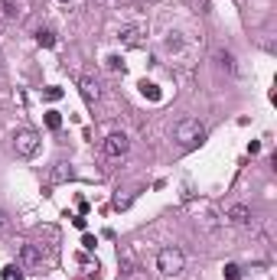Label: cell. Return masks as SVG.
<instances>
[{
    "mask_svg": "<svg viewBox=\"0 0 277 280\" xmlns=\"http://www.w3.org/2000/svg\"><path fill=\"white\" fill-rule=\"evenodd\" d=\"M173 137H176V143L180 147H186V150H192V147H199L205 137V127L199 124L196 118H183L176 121V127H173Z\"/></svg>",
    "mask_w": 277,
    "mask_h": 280,
    "instance_id": "6da1fadb",
    "label": "cell"
},
{
    "mask_svg": "<svg viewBox=\"0 0 277 280\" xmlns=\"http://www.w3.org/2000/svg\"><path fill=\"white\" fill-rule=\"evenodd\" d=\"M157 270H160L163 277H180L183 270H186V254H183L180 248H163L160 254H157Z\"/></svg>",
    "mask_w": 277,
    "mask_h": 280,
    "instance_id": "7a4b0ae2",
    "label": "cell"
},
{
    "mask_svg": "<svg viewBox=\"0 0 277 280\" xmlns=\"http://www.w3.org/2000/svg\"><path fill=\"white\" fill-rule=\"evenodd\" d=\"M13 150H17V157L20 160H33L36 153H39V134L30 127H23L13 134Z\"/></svg>",
    "mask_w": 277,
    "mask_h": 280,
    "instance_id": "3957f363",
    "label": "cell"
},
{
    "mask_svg": "<svg viewBox=\"0 0 277 280\" xmlns=\"http://www.w3.org/2000/svg\"><path fill=\"white\" fill-rule=\"evenodd\" d=\"M128 147H130V140H128V134H108L105 137V157H111V160H117V157H124L128 153Z\"/></svg>",
    "mask_w": 277,
    "mask_h": 280,
    "instance_id": "277c9868",
    "label": "cell"
},
{
    "mask_svg": "<svg viewBox=\"0 0 277 280\" xmlns=\"http://www.w3.org/2000/svg\"><path fill=\"white\" fill-rule=\"evenodd\" d=\"M20 264H23L26 270L43 267V251L36 248V245H23V248H20Z\"/></svg>",
    "mask_w": 277,
    "mask_h": 280,
    "instance_id": "5b68a950",
    "label": "cell"
},
{
    "mask_svg": "<svg viewBox=\"0 0 277 280\" xmlns=\"http://www.w3.org/2000/svg\"><path fill=\"white\" fill-rule=\"evenodd\" d=\"M117 39H121V46H128V49H137V46H144V26H124V30L117 33Z\"/></svg>",
    "mask_w": 277,
    "mask_h": 280,
    "instance_id": "8992f818",
    "label": "cell"
},
{
    "mask_svg": "<svg viewBox=\"0 0 277 280\" xmlns=\"http://www.w3.org/2000/svg\"><path fill=\"white\" fill-rule=\"evenodd\" d=\"M225 215H228V222L238 225V228H248L251 222H255V215H251V209H248V205H232Z\"/></svg>",
    "mask_w": 277,
    "mask_h": 280,
    "instance_id": "52a82bcc",
    "label": "cell"
},
{
    "mask_svg": "<svg viewBox=\"0 0 277 280\" xmlns=\"http://www.w3.org/2000/svg\"><path fill=\"white\" fill-rule=\"evenodd\" d=\"M78 88H82V98H85L88 105H95L98 98H101V85H98L92 75H82V82H78Z\"/></svg>",
    "mask_w": 277,
    "mask_h": 280,
    "instance_id": "ba28073f",
    "label": "cell"
},
{
    "mask_svg": "<svg viewBox=\"0 0 277 280\" xmlns=\"http://www.w3.org/2000/svg\"><path fill=\"white\" fill-rule=\"evenodd\" d=\"M3 17H7V20L26 17V0H3Z\"/></svg>",
    "mask_w": 277,
    "mask_h": 280,
    "instance_id": "9c48e42d",
    "label": "cell"
},
{
    "mask_svg": "<svg viewBox=\"0 0 277 280\" xmlns=\"http://www.w3.org/2000/svg\"><path fill=\"white\" fill-rule=\"evenodd\" d=\"M36 43L43 46V49H53L59 39H55V33H53V30H36Z\"/></svg>",
    "mask_w": 277,
    "mask_h": 280,
    "instance_id": "30bf717a",
    "label": "cell"
},
{
    "mask_svg": "<svg viewBox=\"0 0 277 280\" xmlns=\"http://www.w3.org/2000/svg\"><path fill=\"white\" fill-rule=\"evenodd\" d=\"M215 59H219V65H222L225 72H235V55L228 52V49H219V52H215Z\"/></svg>",
    "mask_w": 277,
    "mask_h": 280,
    "instance_id": "8fae6325",
    "label": "cell"
},
{
    "mask_svg": "<svg viewBox=\"0 0 277 280\" xmlns=\"http://www.w3.org/2000/svg\"><path fill=\"white\" fill-rule=\"evenodd\" d=\"M140 91H144V98H150V101H160V88L153 85V82H140Z\"/></svg>",
    "mask_w": 277,
    "mask_h": 280,
    "instance_id": "7c38bea8",
    "label": "cell"
},
{
    "mask_svg": "<svg viewBox=\"0 0 277 280\" xmlns=\"http://www.w3.org/2000/svg\"><path fill=\"white\" fill-rule=\"evenodd\" d=\"M72 176V170L65 166V163H55V170H53V183H62V179H69Z\"/></svg>",
    "mask_w": 277,
    "mask_h": 280,
    "instance_id": "4fadbf2b",
    "label": "cell"
},
{
    "mask_svg": "<svg viewBox=\"0 0 277 280\" xmlns=\"http://www.w3.org/2000/svg\"><path fill=\"white\" fill-rule=\"evenodd\" d=\"M46 127H49V130H59V127H62V118H59V111H49V114H46Z\"/></svg>",
    "mask_w": 277,
    "mask_h": 280,
    "instance_id": "5bb4252c",
    "label": "cell"
},
{
    "mask_svg": "<svg viewBox=\"0 0 277 280\" xmlns=\"http://www.w3.org/2000/svg\"><path fill=\"white\" fill-rule=\"evenodd\" d=\"M0 280H23V274H20V267H3V274H0Z\"/></svg>",
    "mask_w": 277,
    "mask_h": 280,
    "instance_id": "9a60e30c",
    "label": "cell"
},
{
    "mask_svg": "<svg viewBox=\"0 0 277 280\" xmlns=\"http://www.w3.org/2000/svg\"><path fill=\"white\" fill-rule=\"evenodd\" d=\"M225 280H241V267L238 264H225Z\"/></svg>",
    "mask_w": 277,
    "mask_h": 280,
    "instance_id": "2e32d148",
    "label": "cell"
},
{
    "mask_svg": "<svg viewBox=\"0 0 277 280\" xmlns=\"http://www.w3.org/2000/svg\"><path fill=\"white\" fill-rule=\"evenodd\" d=\"M43 98H46V101H59V98H62V88L49 85V88H46V91H43Z\"/></svg>",
    "mask_w": 277,
    "mask_h": 280,
    "instance_id": "e0dca14e",
    "label": "cell"
},
{
    "mask_svg": "<svg viewBox=\"0 0 277 280\" xmlns=\"http://www.w3.org/2000/svg\"><path fill=\"white\" fill-rule=\"evenodd\" d=\"M95 245H98L95 235H85V238H82V248H85V251H95Z\"/></svg>",
    "mask_w": 277,
    "mask_h": 280,
    "instance_id": "ac0fdd59",
    "label": "cell"
},
{
    "mask_svg": "<svg viewBox=\"0 0 277 280\" xmlns=\"http://www.w3.org/2000/svg\"><path fill=\"white\" fill-rule=\"evenodd\" d=\"M248 153H251V157H255V153H261V143H258V140H251V143H248Z\"/></svg>",
    "mask_w": 277,
    "mask_h": 280,
    "instance_id": "d6986e66",
    "label": "cell"
},
{
    "mask_svg": "<svg viewBox=\"0 0 277 280\" xmlns=\"http://www.w3.org/2000/svg\"><path fill=\"white\" fill-rule=\"evenodd\" d=\"M3 225H7V215H3V212H0V228H3Z\"/></svg>",
    "mask_w": 277,
    "mask_h": 280,
    "instance_id": "ffe728a7",
    "label": "cell"
},
{
    "mask_svg": "<svg viewBox=\"0 0 277 280\" xmlns=\"http://www.w3.org/2000/svg\"><path fill=\"white\" fill-rule=\"evenodd\" d=\"M62 3H69V0H62Z\"/></svg>",
    "mask_w": 277,
    "mask_h": 280,
    "instance_id": "44dd1931",
    "label": "cell"
}]
</instances>
